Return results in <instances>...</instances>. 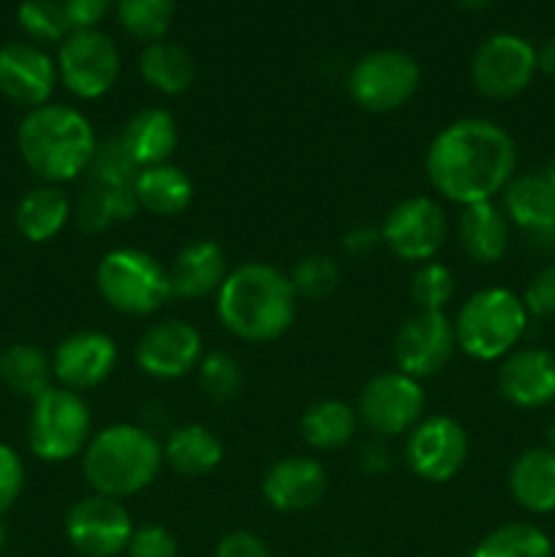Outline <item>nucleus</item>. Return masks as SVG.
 Returning a JSON list of instances; mask_svg holds the SVG:
<instances>
[{
    "mask_svg": "<svg viewBox=\"0 0 555 557\" xmlns=\"http://www.w3.org/2000/svg\"><path fill=\"white\" fill-rule=\"evenodd\" d=\"M536 76V47L515 33L484 38L471 58V82L490 101H509Z\"/></svg>",
    "mask_w": 555,
    "mask_h": 557,
    "instance_id": "obj_11",
    "label": "nucleus"
},
{
    "mask_svg": "<svg viewBox=\"0 0 555 557\" xmlns=\"http://www.w3.org/2000/svg\"><path fill=\"white\" fill-rule=\"evenodd\" d=\"M229 275V261L215 239H194L183 245L169 267L172 297L207 299L215 297Z\"/></svg>",
    "mask_w": 555,
    "mask_h": 557,
    "instance_id": "obj_22",
    "label": "nucleus"
},
{
    "mask_svg": "<svg viewBox=\"0 0 555 557\" xmlns=\"http://www.w3.org/2000/svg\"><path fill=\"white\" fill-rule=\"evenodd\" d=\"M452 297H455V272L449 267L435 259L417 267L411 277V299L417 310L446 313Z\"/></svg>",
    "mask_w": 555,
    "mask_h": 557,
    "instance_id": "obj_38",
    "label": "nucleus"
},
{
    "mask_svg": "<svg viewBox=\"0 0 555 557\" xmlns=\"http://www.w3.org/2000/svg\"><path fill=\"white\" fill-rule=\"evenodd\" d=\"M118 343L98 330H82L63 337L52 351V373L54 384L63 389L85 395L96 389L118 368Z\"/></svg>",
    "mask_w": 555,
    "mask_h": 557,
    "instance_id": "obj_17",
    "label": "nucleus"
},
{
    "mask_svg": "<svg viewBox=\"0 0 555 557\" xmlns=\"http://www.w3.org/2000/svg\"><path fill=\"white\" fill-rule=\"evenodd\" d=\"M522 305L531 319H555V264L542 267L528 281L526 292H522Z\"/></svg>",
    "mask_w": 555,
    "mask_h": 557,
    "instance_id": "obj_41",
    "label": "nucleus"
},
{
    "mask_svg": "<svg viewBox=\"0 0 555 557\" xmlns=\"http://www.w3.org/2000/svg\"><path fill=\"white\" fill-rule=\"evenodd\" d=\"M114 0H63L71 30H96L98 22L109 14Z\"/></svg>",
    "mask_w": 555,
    "mask_h": 557,
    "instance_id": "obj_43",
    "label": "nucleus"
},
{
    "mask_svg": "<svg viewBox=\"0 0 555 557\" xmlns=\"http://www.w3.org/2000/svg\"><path fill=\"white\" fill-rule=\"evenodd\" d=\"M536 71L550 76V79H555V38H547V41L536 49Z\"/></svg>",
    "mask_w": 555,
    "mask_h": 557,
    "instance_id": "obj_48",
    "label": "nucleus"
},
{
    "mask_svg": "<svg viewBox=\"0 0 555 557\" xmlns=\"http://www.w3.org/2000/svg\"><path fill=\"white\" fill-rule=\"evenodd\" d=\"M381 245V232L379 228H370V226H357L346 234L343 239V248L348 250L351 256L362 259V256H370L375 248Z\"/></svg>",
    "mask_w": 555,
    "mask_h": 557,
    "instance_id": "obj_45",
    "label": "nucleus"
},
{
    "mask_svg": "<svg viewBox=\"0 0 555 557\" xmlns=\"http://www.w3.org/2000/svg\"><path fill=\"white\" fill-rule=\"evenodd\" d=\"M544 438H547V449H550V451H555V417L550 419L547 433H544Z\"/></svg>",
    "mask_w": 555,
    "mask_h": 557,
    "instance_id": "obj_49",
    "label": "nucleus"
},
{
    "mask_svg": "<svg viewBox=\"0 0 555 557\" xmlns=\"http://www.w3.org/2000/svg\"><path fill=\"white\" fill-rule=\"evenodd\" d=\"M139 424L147 430V433L158 435L161 430L169 428V408L158 400L145 403V406H141V422Z\"/></svg>",
    "mask_w": 555,
    "mask_h": 557,
    "instance_id": "obj_47",
    "label": "nucleus"
},
{
    "mask_svg": "<svg viewBox=\"0 0 555 557\" xmlns=\"http://www.w3.org/2000/svg\"><path fill=\"white\" fill-rule=\"evenodd\" d=\"M16 22L25 30V36L38 44H63L71 33L69 16L58 0H25L16 11Z\"/></svg>",
    "mask_w": 555,
    "mask_h": 557,
    "instance_id": "obj_37",
    "label": "nucleus"
},
{
    "mask_svg": "<svg viewBox=\"0 0 555 557\" xmlns=\"http://www.w3.org/2000/svg\"><path fill=\"white\" fill-rule=\"evenodd\" d=\"M134 196L139 201V210H147L150 215H183L194 201V180L172 161L158 163V166H147L136 174Z\"/></svg>",
    "mask_w": 555,
    "mask_h": 557,
    "instance_id": "obj_28",
    "label": "nucleus"
},
{
    "mask_svg": "<svg viewBox=\"0 0 555 557\" xmlns=\"http://www.w3.org/2000/svg\"><path fill=\"white\" fill-rule=\"evenodd\" d=\"M490 3H493V0H460V5H466V9H471V11L484 9V5H490Z\"/></svg>",
    "mask_w": 555,
    "mask_h": 557,
    "instance_id": "obj_50",
    "label": "nucleus"
},
{
    "mask_svg": "<svg viewBox=\"0 0 555 557\" xmlns=\"http://www.w3.org/2000/svg\"><path fill=\"white\" fill-rule=\"evenodd\" d=\"M506 487L511 500L528 515L555 511V451L536 446L517 455L506 473Z\"/></svg>",
    "mask_w": 555,
    "mask_h": 557,
    "instance_id": "obj_25",
    "label": "nucleus"
},
{
    "mask_svg": "<svg viewBox=\"0 0 555 557\" xmlns=\"http://www.w3.org/2000/svg\"><path fill=\"white\" fill-rule=\"evenodd\" d=\"M553 245H555V234H553Z\"/></svg>",
    "mask_w": 555,
    "mask_h": 557,
    "instance_id": "obj_53",
    "label": "nucleus"
},
{
    "mask_svg": "<svg viewBox=\"0 0 555 557\" xmlns=\"http://www.w3.org/2000/svg\"><path fill=\"white\" fill-rule=\"evenodd\" d=\"M457 351L455 324L446 313L417 310L411 319L403 321L392 343L395 370L424 381L439 375L452 362Z\"/></svg>",
    "mask_w": 555,
    "mask_h": 557,
    "instance_id": "obj_14",
    "label": "nucleus"
},
{
    "mask_svg": "<svg viewBox=\"0 0 555 557\" xmlns=\"http://www.w3.org/2000/svg\"><path fill=\"white\" fill-rule=\"evenodd\" d=\"M528 315L522 297L511 288L488 286L473 292L460 305L455 324L457 348L477 362H501L509 357L528 332Z\"/></svg>",
    "mask_w": 555,
    "mask_h": 557,
    "instance_id": "obj_5",
    "label": "nucleus"
},
{
    "mask_svg": "<svg viewBox=\"0 0 555 557\" xmlns=\"http://www.w3.org/2000/svg\"><path fill=\"white\" fill-rule=\"evenodd\" d=\"M381 243L400 261L424 264L441 253L449 237V215L433 196H408L386 212Z\"/></svg>",
    "mask_w": 555,
    "mask_h": 557,
    "instance_id": "obj_10",
    "label": "nucleus"
},
{
    "mask_svg": "<svg viewBox=\"0 0 555 557\" xmlns=\"http://www.w3.org/2000/svg\"><path fill=\"white\" fill-rule=\"evenodd\" d=\"M134 522L123 500L85 495L65 515V539L85 557H118L128 549Z\"/></svg>",
    "mask_w": 555,
    "mask_h": 557,
    "instance_id": "obj_15",
    "label": "nucleus"
},
{
    "mask_svg": "<svg viewBox=\"0 0 555 557\" xmlns=\"http://www.w3.org/2000/svg\"><path fill=\"white\" fill-rule=\"evenodd\" d=\"M3 544H5V533H3V525H0V553H3Z\"/></svg>",
    "mask_w": 555,
    "mask_h": 557,
    "instance_id": "obj_52",
    "label": "nucleus"
},
{
    "mask_svg": "<svg viewBox=\"0 0 555 557\" xmlns=\"http://www.w3.org/2000/svg\"><path fill=\"white\" fill-rule=\"evenodd\" d=\"M455 234L468 259L477 264H498L509 250L511 223L498 201H479L460 207Z\"/></svg>",
    "mask_w": 555,
    "mask_h": 557,
    "instance_id": "obj_23",
    "label": "nucleus"
},
{
    "mask_svg": "<svg viewBox=\"0 0 555 557\" xmlns=\"http://www.w3.org/2000/svg\"><path fill=\"white\" fill-rule=\"evenodd\" d=\"M326 471L316 457L292 455L272 462L261 479V495L267 506L281 515L308 511L324 498Z\"/></svg>",
    "mask_w": 555,
    "mask_h": 557,
    "instance_id": "obj_20",
    "label": "nucleus"
},
{
    "mask_svg": "<svg viewBox=\"0 0 555 557\" xmlns=\"http://www.w3.org/2000/svg\"><path fill=\"white\" fill-rule=\"evenodd\" d=\"M498 392L509 406L536 411L555 403V351L547 348H515L501 359Z\"/></svg>",
    "mask_w": 555,
    "mask_h": 557,
    "instance_id": "obj_19",
    "label": "nucleus"
},
{
    "mask_svg": "<svg viewBox=\"0 0 555 557\" xmlns=\"http://www.w3.org/2000/svg\"><path fill=\"white\" fill-rule=\"evenodd\" d=\"M74 218V205L58 185H38L27 190L14 212L16 232L33 245L49 243L58 237Z\"/></svg>",
    "mask_w": 555,
    "mask_h": 557,
    "instance_id": "obj_27",
    "label": "nucleus"
},
{
    "mask_svg": "<svg viewBox=\"0 0 555 557\" xmlns=\"http://www.w3.org/2000/svg\"><path fill=\"white\" fill-rule=\"evenodd\" d=\"M163 468L161 438L141 424H109L82 451V476L96 495L125 500L145 493Z\"/></svg>",
    "mask_w": 555,
    "mask_h": 557,
    "instance_id": "obj_4",
    "label": "nucleus"
},
{
    "mask_svg": "<svg viewBox=\"0 0 555 557\" xmlns=\"http://www.w3.org/2000/svg\"><path fill=\"white\" fill-rule=\"evenodd\" d=\"M58 76L79 101L107 96L120 76V52L101 30H71L58 52Z\"/></svg>",
    "mask_w": 555,
    "mask_h": 557,
    "instance_id": "obj_12",
    "label": "nucleus"
},
{
    "mask_svg": "<svg viewBox=\"0 0 555 557\" xmlns=\"http://www.w3.org/2000/svg\"><path fill=\"white\" fill-rule=\"evenodd\" d=\"M553 542L531 522H506L473 547L471 557H553Z\"/></svg>",
    "mask_w": 555,
    "mask_h": 557,
    "instance_id": "obj_33",
    "label": "nucleus"
},
{
    "mask_svg": "<svg viewBox=\"0 0 555 557\" xmlns=\"http://www.w3.org/2000/svg\"><path fill=\"white\" fill-rule=\"evenodd\" d=\"M125 150L136 161V166H158V163L172 161L174 150H177V120L172 112L161 107H145L136 114H131L128 123L120 131Z\"/></svg>",
    "mask_w": 555,
    "mask_h": 557,
    "instance_id": "obj_24",
    "label": "nucleus"
},
{
    "mask_svg": "<svg viewBox=\"0 0 555 557\" xmlns=\"http://www.w3.org/2000/svg\"><path fill=\"white\" fill-rule=\"evenodd\" d=\"M199 373V386L210 400L215 403H232L234 397L243 392L245 375L237 359L226 351L205 354L196 368Z\"/></svg>",
    "mask_w": 555,
    "mask_h": 557,
    "instance_id": "obj_39",
    "label": "nucleus"
},
{
    "mask_svg": "<svg viewBox=\"0 0 555 557\" xmlns=\"http://www.w3.org/2000/svg\"><path fill=\"white\" fill-rule=\"evenodd\" d=\"M501 210L506 221L526 232L528 237H550L555 234V188L544 172L515 174L501 190Z\"/></svg>",
    "mask_w": 555,
    "mask_h": 557,
    "instance_id": "obj_21",
    "label": "nucleus"
},
{
    "mask_svg": "<svg viewBox=\"0 0 555 557\" xmlns=\"http://www.w3.org/2000/svg\"><path fill=\"white\" fill-rule=\"evenodd\" d=\"M544 177H547L550 185H553V188H555V156H553V161L547 163V169H544Z\"/></svg>",
    "mask_w": 555,
    "mask_h": 557,
    "instance_id": "obj_51",
    "label": "nucleus"
},
{
    "mask_svg": "<svg viewBox=\"0 0 555 557\" xmlns=\"http://www.w3.org/2000/svg\"><path fill=\"white\" fill-rule=\"evenodd\" d=\"M58 60L38 44L11 41L0 47V96L25 109L49 103L58 87Z\"/></svg>",
    "mask_w": 555,
    "mask_h": 557,
    "instance_id": "obj_18",
    "label": "nucleus"
},
{
    "mask_svg": "<svg viewBox=\"0 0 555 557\" xmlns=\"http://www.w3.org/2000/svg\"><path fill=\"white\" fill-rule=\"evenodd\" d=\"M141 169L136 166V161L131 158V152L125 150L123 139L118 134L107 136V139H98L96 152H92V161L87 166L90 174V185H107V188H134L136 174Z\"/></svg>",
    "mask_w": 555,
    "mask_h": 557,
    "instance_id": "obj_35",
    "label": "nucleus"
},
{
    "mask_svg": "<svg viewBox=\"0 0 555 557\" xmlns=\"http://www.w3.org/2000/svg\"><path fill=\"white\" fill-rule=\"evenodd\" d=\"M0 381L9 386L14 395L36 400L44 392L54 386L52 357L30 343H14L0 354Z\"/></svg>",
    "mask_w": 555,
    "mask_h": 557,
    "instance_id": "obj_31",
    "label": "nucleus"
},
{
    "mask_svg": "<svg viewBox=\"0 0 555 557\" xmlns=\"http://www.w3.org/2000/svg\"><path fill=\"white\" fill-rule=\"evenodd\" d=\"M139 74L161 96H183L194 85L196 65L188 49L161 38V41L145 44L139 54Z\"/></svg>",
    "mask_w": 555,
    "mask_h": 557,
    "instance_id": "obj_29",
    "label": "nucleus"
},
{
    "mask_svg": "<svg viewBox=\"0 0 555 557\" xmlns=\"http://www.w3.org/2000/svg\"><path fill=\"white\" fill-rule=\"evenodd\" d=\"M419 82L422 71L411 54L400 49H375L351 65L346 87L359 109L386 114L406 107L419 90Z\"/></svg>",
    "mask_w": 555,
    "mask_h": 557,
    "instance_id": "obj_8",
    "label": "nucleus"
},
{
    "mask_svg": "<svg viewBox=\"0 0 555 557\" xmlns=\"http://www.w3.org/2000/svg\"><path fill=\"white\" fill-rule=\"evenodd\" d=\"M471 451L466 428L446 413L424 417L408 433L406 462L414 476L430 484H446L462 471Z\"/></svg>",
    "mask_w": 555,
    "mask_h": 557,
    "instance_id": "obj_13",
    "label": "nucleus"
},
{
    "mask_svg": "<svg viewBox=\"0 0 555 557\" xmlns=\"http://www.w3.org/2000/svg\"><path fill=\"white\" fill-rule=\"evenodd\" d=\"M139 212L134 188H107L87 185L85 194L74 205V221L85 234H101L118 223L131 221Z\"/></svg>",
    "mask_w": 555,
    "mask_h": 557,
    "instance_id": "obj_32",
    "label": "nucleus"
},
{
    "mask_svg": "<svg viewBox=\"0 0 555 557\" xmlns=\"http://www.w3.org/2000/svg\"><path fill=\"white\" fill-rule=\"evenodd\" d=\"M212 557H272V553L256 533L232 531L218 542Z\"/></svg>",
    "mask_w": 555,
    "mask_h": 557,
    "instance_id": "obj_44",
    "label": "nucleus"
},
{
    "mask_svg": "<svg viewBox=\"0 0 555 557\" xmlns=\"http://www.w3.org/2000/svg\"><path fill=\"white\" fill-rule=\"evenodd\" d=\"M98 136L92 123L74 107L44 103L27 109L16 128V150L44 185L71 183L87 172Z\"/></svg>",
    "mask_w": 555,
    "mask_h": 557,
    "instance_id": "obj_3",
    "label": "nucleus"
},
{
    "mask_svg": "<svg viewBox=\"0 0 555 557\" xmlns=\"http://www.w3.org/2000/svg\"><path fill=\"white\" fill-rule=\"evenodd\" d=\"M163 446V466L183 479L210 476L223 462V444L207 424H180L169 430Z\"/></svg>",
    "mask_w": 555,
    "mask_h": 557,
    "instance_id": "obj_26",
    "label": "nucleus"
},
{
    "mask_svg": "<svg viewBox=\"0 0 555 557\" xmlns=\"http://www.w3.org/2000/svg\"><path fill=\"white\" fill-rule=\"evenodd\" d=\"M359 466H362V471L373 473V476L384 473L390 468V449L384 446V441L373 438L370 444H365L359 449Z\"/></svg>",
    "mask_w": 555,
    "mask_h": 557,
    "instance_id": "obj_46",
    "label": "nucleus"
},
{
    "mask_svg": "<svg viewBox=\"0 0 555 557\" xmlns=\"http://www.w3.org/2000/svg\"><path fill=\"white\" fill-rule=\"evenodd\" d=\"M424 408H428V395L422 389V381L400 370H386L362 386L357 417L359 424L373 433V438L386 441L411 433L424 419Z\"/></svg>",
    "mask_w": 555,
    "mask_h": 557,
    "instance_id": "obj_9",
    "label": "nucleus"
},
{
    "mask_svg": "<svg viewBox=\"0 0 555 557\" xmlns=\"http://www.w3.org/2000/svg\"><path fill=\"white\" fill-rule=\"evenodd\" d=\"M288 281H292L299 299L319 302V299H326L337 288V283H341V267H337V261L332 256L310 253L303 256L292 267Z\"/></svg>",
    "mask_w": 555,
    "mask_h": 557,
    "instance_id": "obj_36",
    "label": "nucleus"
},
{
    "mask_svg": "<svg viewBox=\"0 0 555 557\" xmlns=\"http://www.w3.org/2000/svg\"><path fill=\"white\" fill-rule=\"evenodd\" d=\"M177 0H114L120 25L139 41H161L174 20Z\"/></svg>",
    "mask_w": 555,
    "mask_h": 557,
    "instance_id": "obj_34",
    "label": "nucleus"
},
{
    "mask_svg": "<svg viewBox=\"0 0 555 557\" xmlns=\"http://www.w3.org/2000/svg\"><path fill=\"white\" fill-rule=\"evenodd\" d=\"M299 297L286 272L264 261H245L229 270L215 294L218 321L245 343H272L292 330Z\"/></svg>",
    "mask_w": 555,
    "mask_h": 557,
    "instance_id": "obj_2",
    "label": "nucleus"
},
{
    "mask_svg": "<svg viewBox=\"0 0 555 557\" xmlns=\"http://www.w3.org/2000/svg\"><path fill=\"white\" fill-rule=\"evenodd\" d=\"M22 487H25V462L16 449L0 444V515H5L20 500Z\"/></svg>",
    "mask_w": 555,
    "mask_h": 557,
    "instance_id": "obj_42",
    "label": "nucleus"
},
{
    "mask_svg": "<svg viewBox=\"0 0 555 557\" xmlns=\"http://www.w3.org/2000/svg\"><path fill=\"white\" fill-rule=\"evenodd\" d=\"M96 288L120 315L147 319L172 299L169 267L139 248H114L98 261Z\"/></svg>",
    "mask_w": 555,
    "mask_h": 557,
    "instance_id": "obj_6",
    "label": "nucleus"
},
{
    "mask_svg": "<svg viewBox=\"0 0 555 557\" xmlns=\"http://www.w3.org/2000/svg\"><path fill=\"white\" fill-rule=\"evenodd\" d=\"M201 357H205L201 332L183 319L156 321L141 332L134 348L136 368L156 381L185 379L199 368Z\"/></svg>",
    "mask_w": 555,
    "mask_h": 557,
    "instance_id": "obj_16",
    "label": "nucleus"
},
{
    "mask_svg": "<svg viewBox=\"0 0 555 557\" xmlns=\"http://www.w3.org/2000/svg\"><path fill=\"white\" fill-rule=\"evenodd\" d=\"M92 433L90 406L76 392L52 386L30 403L27 446L41 462H69L82 457Z\"/></svg>",
    "mask_w": 555,
    "mask_h": 557,
    "instance_id": "obj_7",
    "label": "nucleus"
},
{
    "mask_svg": "<svg viewBox=\"0 0 555 557\" xmlns=\"http://www.w3.org/2000/svg\"><path fill=\"white\" fill-rule=\"evenodd\" d=\"M128 557H177V539L169 528L147 522L134 528L128 542Z\"/></svg>",
    "mask_w": 555,
    "mask_h": 557,
    "instance_id": "obj_40",
    "label": "nucleus"
},
{
    "mask_svg": "<svg viewBox=\"0 0 555 557\" xmlns=\"http://www.w3.org/2000/svg\"><path fill=\"white\" fill-rule=\"evenodd\" d=\"M359 417L357 408L343 400H319L305 408L299 419L303 441L313 451H337L348 446L357 435Z\"/></svg>",
    "mask_w": 555,
    "mask_h": 557,
    "instance_id": "obj_30",
    "label": "nucleus"
},
{
    "mask_svg": "<svg viewBox=\"0 0 555 557\" xmlns=\"http://www.w3.org/2000/svg\"><path fill=\"white\" fill-rule=\"evenodd\" d=\"M428 183L457 207L495 201L517 174V145L488 117H460L433 136L424 156Z\"/></svg>",
    "mask_w": 555,
    "mask_h": 557,
    "instance_id": "obj_1",
    "label": "nucleus"
}]
</instances>
